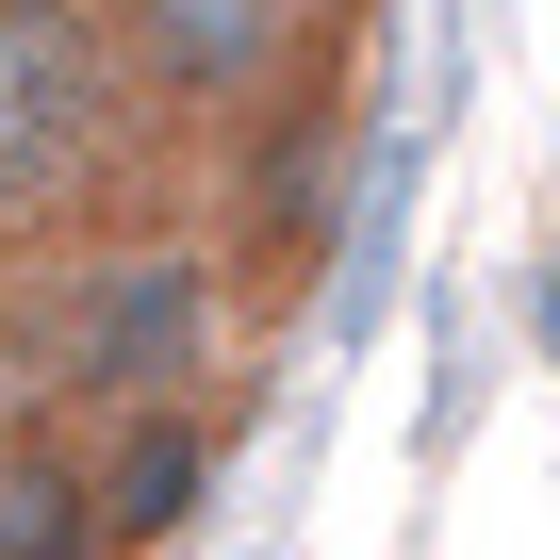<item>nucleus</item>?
<instances>
[{"mask_svg":"<svg viewBox=\"0 0 560 560\" xmlns=\"http://www.w3.org/2000/svg\"><path fill=\"white\" fill-rule=\"evenodd\" d=\"M132 50H116V0H0V231L67 247V214L116 198L132 165Z\"/></svg>","mask_w":560,"mask_h":560,"instance_id":"obj_2","label":"nucleus"},{"mask_svg":"<svg viewBox=\"0 0 560 560\" xmlns=\"http://www.w3.org/2000/svg\"><path fill=\"white\" fill-rule=\"evenodd\" d=\"M330 198H347V50H314L298 83L247 116V165H231V231H247V264L298 280V264L330 247Z\"/></svg>","mask_w":560,"mask_h":560,"instance_id":"obj_4","label":"nucleus"},{"mask_svg":"<svg viewBox=\"0 0 560 560\" xmlns=\"http://www.w3.org/2000/svg\"><path fill=\"white\" fill-rule=\"evenodd\" d=\"M116 50L165 132H247L330 34H314V0H116Z\"/></svg>","mask_w":560,"mask_h":560,"instance_id":"obj_3","label":"nucleus"},{"mask_svg":"<svg viewBox=\"0 0 560 560\" xmlns=\"http://www.w3.org/2000/svg\"><path fill=\"white\" fill-rule=\"evenodd\" d=\"M83 478H100L116 544L149 560V544H182V527L214 511V412H198V396H149V412H100V429H83Z\"/></svg>","mask_w":560,"mask_h":560,"instance_id":"obj_5","label":"nucleus"},{"mask_svg":"<svg viewBox=\"0 0 560 560\" xmlns=\"http://www.w3.org/2000/svg\"><path fill=\"white\" fill-rule=\"evenodd\" d=\"M0 560H132L100 478H83V429H50V412L0 429Z\"/></svg>","mask_w":560,"mask_h":560,"instance_id":"obj_6","label":"nucleus"},{"mask_svg":"<svg viewBox=\"0 0 560 560\" xmlns=\"http://www.w3.org/2000/svg\"><path fill=\"white\" fill-rule=\"evenodd\" d=\"M18 347V396L50 429H100V412H149V396H198L214 347H231V264L214 231L182 214H100L34 264V314L0 330Z\"/></svg>","mask_w":560,"mask_h":560,"instance_id":"obj_1","label":"nucleus"}]
</instances>
